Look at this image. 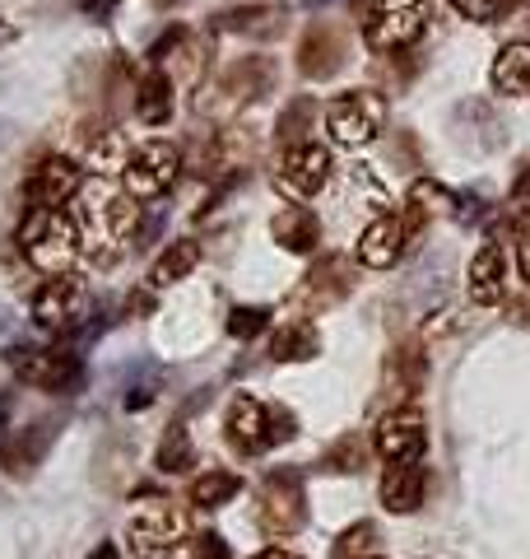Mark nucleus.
<instances>
[{"label": "nucleus", "mask_w": 530, "mask_h": 559, "mask_svg": "<svg viewBox=\"0 0 530 559\" xmlns=\"http://www.w3.org/2000/svg\"><path fill=\"white\" fill-rule=\"evenodd\" d=\"M80 234H84V252L94 266H117L127 257L131 238H135V224H140V205L127 187H88L80 191Z\"/></svg>", "instance_id": "1"}, {"label": "nucleus", "mask_w": 530, "mask_h": 559, "mask_svg": "<svg viewBox=\"0 0 530 559\" xmlns=\"http://www.w3.org/2000/svg\"><path fill=\"white\" fill-rule=\"evenodd\" d=\"M20 252L38 275H70V266L84 257L80 219L61 205H33L20 224Z\"/></svg>", "instance_id": "2"}, {"label": "nucleus", "mask_w": 530, "mask_h": 559, "mask_svg": "<svg viewBox=\"0 0 530 559\" xmlns=\"http://www.w3.org/2000/svg\"><path fill=\"white\" fill-rule=\"evenodd\" d=\"M293 411H285L279 401H261L252 392H238L228 401V415H224V429H228V443L246 457H256V452H270L279 448L285 439H293Z\"/></svg>", "instance_id": "3"}, {"label": "nucleus", "mask_w": 530, "mask_h": 559, "mask_svg": "<svg viewBox=\"0 0 530 559\" xmlns=\"http://www.w3.org/2000/svg\"><path fill=\"white\" fill-rule=\"evenodd\" d=\"M326 131L335 145L363 150L386 131V98L377 90H349L326 103Z\"/></svg>", "instance_id": "4"}, {"label": "nucleus", "mask_w": 530, "mask_h": 559, "mask_svg": "<svg viewBox=\"0 0 530 559\" xmlns=\"http://www.w3.org/2000/svg\"><path fill=\"white\" fill-rule=\"evenodd\" d=\"M182 540H186V513L168 499L140 503V509L131 513V522H127V546L140 559H164V555H172L177 546H182Z\"/></svg>", "instance_id": "5"}, {"label": "nucleus", "mask_w": 530, "mask_h": 559, "mask_svg": "<svg viewBox=\"0 0 530 559\" xmlns=\"http://www.w3.org/2000/svg\"><path fill=\"white\" fill-rule=\"evenodd\" d=\"M429 28V0H377L363 20V43L373 51H405Z\"/></svg>", "instance_id": "6"}, {"label": "nucleus", "mask_w": 530, "mask_h": 559, "mask_svg": "<svg viewBox=\"0 0 530 559\" xmlns=\"http://www.w3.org/2000/svg\"><path fill=\"white\" fill-rule=\"evenodd\" d=\"M182 164L186 159L172 140H145V145L131 150L127 168H121V187H127L135 201H158L177 178H182Z\"/></svg>", "instance_id": "7"}, {"label": "nucleus", "mask_w": 530, "mask_h": 559, "mask_svg": "<svg viewBox=\"0 0 530 559\" xmlns=\"http://www.w3.org/2000/svg\"><path fill=\"white\" fill-rule=\"evenodd\" d=\"M308 518V495L298 471H270L256 495V522L265 536H293Z\"/></svg>", "instance_id": "8"}, {"label": "nucleus", "mask_w": 530, "mask_h": 559, "mask_svg": "<svg viewBox=\"0 0 530 559\" xmlns=\"http://www.w3.org/2000/svg\"><path fill=\"white\" fill-rule=\"evenodd\" d=\"M5 359L14 378L38 392H70L80 382V355H70L61 345H14Z\"/></svg>", "instance_id": "9"}, {"label": "nucleus", "mask_w": 530, "mask_h": 559, "mask_svg": "<svg viewBox=\"0 0 530 559\" xmlns=\"http://www.w3.org/2000/svg\"><path fill=\"white\" fill-rule=\"evenodd\" d=\"M330 150L326 145H316V140H303V145H285V159H279L275 168V187L285 191V197H298V201H308L316 197L326 182H330Z\"/></svg>", "instance_id": "10"}, {"label": "nucleus", "mask_w": 530, "mask_h": 559, "mask_svg": "<svg viewBox=\"0 0 530 559\" xmlns=\"http://www.w3.org/2000/svg\"><path fill=\"white\" fill-rule=\"evenodd\" d=\"M353 289V261L340 257V252H326L316 266L303 275V285H298L293 304L303 312H330L335 304H345Z\"/></svg>", "instance_id": "11"}, {"label": "nucleus", "mask_w": 530, "mask_h": 559, "mask_svg": "<svg viewBox=\"0 0 530 559\" xmlns=\"http://www.w3.org/2000/svg\"><path fill=\"white\" fill-rule=\"evenodd\" d=\"M373 448L386 462H419L423 448H429V425H423V415L414 406H396L377 419Z\"/></svg>", "instance_id": "12"}, {"label": "nucleus", "mask_w": 530, "mask_h": 559, "mask_svg": "<svg viewBox=\"0 0 530 559\" xmlns=\"http://www.w3.org/2000/svg\"><path fill=\"white\" fill-rule=\"evenodd\" d=\"M88 308V294L75 275H51L47 285L33 294V322H38L43 331H51V336H61V331H70Z\"/></svg>", "instance_id": "13"}, {"label": "nucleus", "mask_w": 530, "mask_h": 559, "mask_svg": "<svg viewBox=\"0 0 530 559\" xmlns=\"http://www.w3.org/2000/svg\"><path fill=\"white\" fill-rule=\"evenodd\" d=\"M410 242H414V224L410 219L405 215H377L359 234V261L363 266H373V271H386V266H396V261L410 252Z\"/></svg>", "instance_id": "14"}, {"label": "nucleus", "mask_w": 530, "mask_h": 559, "mask_svg": "<svg viewBox=\"0 0 530 559\" xmlns=\"http://www.w3.org/2000/svg\"><path fill=\"white\" fill-rule=\"evenodd\" d=\"M80 191H84V168L75 159H65V154H47L24 182V197L33 205H65Z\"/></svg>", "instance_id": "15"}, {"label": "nucleus", "mask_w": 530, "mask_h": 559, "mask_svg": "<svg viewBox=\"0 0 530 559\" xmlns=\"http://www.w3.org/2000/svg\"><path fill=\"white\" fill-rule=\"evenodd\" d=\"M345 66V33L335 24H312L298 43V70L308 80H330Z\"/></svg>", "instance_id": "16"}, {"label": "nucleus", "mask_w": 530, "mask_h": 559, "mask_svg": "<svg viewBox=\"0 0 530 559\" xmlns=\"http://www.w3.org/2000/svg\"><path fill=\"white\" fill-rule=\"evenodd\" d=\"M429 382V355H423L419 341H405L386 355V369H382V392L396 396V401H410L423 392Z\"/></svg>", "instance_id": "17"}, {"label": "nucleus", "mask_w": 530, "mask_h": 559, "mask_svg": "<svg viewBox=\"0 0 530 559\" xmlns=\"http://www.w3.org/2000/svg\"><path fill=\"white\" fill-rule=\"evenodd\" d=\"M466 294H470V304H480V308L503 304V294H507V252L498 248V242H484V248L470 257Z\"/></svg>", "instance_id": "18"}, {"label": "nucleus", "mask_w": 530, "mask_h": 559, "mask_svg": "<svg viewBox=\"0 0 530 559\" xmlns=\"http://www.w3.org/2000/svg\"><path fill=\"white\" fill-rule=\"evenodd\" d=\"M423 495H429V471L419 462H392L382 476V509L386 513H419Z\"/></svg>", "instance_id": "19"}, {"label": "nucleus", "mask_w": 530, "mask_h": 559, "mask_svg": "<svg viewBox=\"0 0 530 559\" xmlns=\"http://www.w3.org/2000/svg\"><path fill=\"white\" fill-rule=\"evenodd\" d=\"M270 234H275L279 248L293 252V257H303V252H316V248H322V219H316L308 205H285V210L275 215Z\"/></svg>", "instance_id": "20"}, {"label": "nucleus", "mask_w": 530, "mask_h": 559, "mask_svg": "<svg viewBox=\"0 0 530 559\" xmlns=\"http://www.w3.org/2000/svg\"><path fill=\"white\" fill-rule=\"evenodd\" d=\"M131 108H135V117L145 121V127H168L172 108H177V94H172V75H168V70L154 66L149 75L135 84V103H131Z\"/></svg>", "instance_id": "21"}, {"label": "nucleus", "mask_w": 530, "mask_h": 559, "mask_svg": "<svg viewBox=\"0 0 530 559\" xmlns=\"http://www.w3.org/2000/svg\"><path fill=\"white\" fill-rule=\"evenodd\" d=\"M316 355H322V331H316L308 318L285 322L270 341V359H279V364H303V359H316Z\"/></svg>", "instance_id": "22"}, {"label": "nucleus", "mask_w": 530, "mask_h": 559, "mask_svg": "<svg viewBox=\"0 0 530 559\" xmlns=\"http://www.w3.org/2000/svg\"><path fill=\"white\" fill-rule=\"evenodd\" d=\"M489 80L498 94H530V43H507L489 66Z\"/></svg>", "instance_id": "23"}, {"label": "nucleus", "mask_w": 530, "mask_h": 559, "mask_svg": "<svg viewBox=\"0 0 530 559\" xmlns=\"http://www.w3.org/2000/svg\"><path fill=\"white\" fill-rule=\"evenodd\" d=\"M265 90H270V61H261V57L238 61L233 70H224V80H219V94L228 103H252Z\"/></svg>", "instance_id": "24"}, {"label": "nucleus", "mask_w": 530, "mask_h": 559, "mask_svg": "<svg viewBox=\"0 0 530 559\" xmlns=\"http://www.w3.org/2000/svg\"><path fill=\"white\" fill-rule=\"evenodd\" d=\"M196 266H201V242L196 238H177V242H168V248L158 252L154 271H149V285L168 289V285H177V280H186Z\"/></svg>", "instance_id": "25"}, {"label": "nucleus", "mask_w": 530, "mask_h": 559, "mask_svg": "<svg viewBox=\"0 0 530 559\" xmlns=\"http://www.w3.org/2000/svg\"><path fill=\"white\" fill-rule=\"evenodd\" d=\"M447 215H456V197L442 182H433V178H419L414 187H410V210H405V219L414 224V234L423 229L429 219H447Z\"/></svg>", "instance_id": "26"}, {"label": "nucleus", "mask_w": 530, "mask_h": 559, "mask_svg": "<svg viewBox=\"0 0 530 559\" xmlns=\"http://www.w3.org/2000/svg\"><path fill=\"white\" fill-rule=\"evenodd\" d=\"M238 489H242V480L233 476V471L209 466V471H201V476L191 480V503H196V509H224V503L238 499Z\"/></svg>", "instance_id": "27"}, {"label": "nucleus", "mask_w": 530, "mask_h": 559, "mask_svg": "<svg viewBox=\"0 0 530 559\" xmlns=\"http://www.w3.org/2000/svg\"><path fill=\"white\" fill-rule=\"evenodd\" d=\"M154 466L164 471V476H177V471H186V466H196V448H191V433L182 425H172L164 433V443H158V457Z\"/></svg>", "instance_id": "28"}, {"label": "nucleus", "mask_w": 530, "mask_h": 559, "mask_svg": "<svg viewBox=\"0 0 530 559\" xmlns=\"http://www.w3.org/2000/svg\"><path fill=\"white\" fill-rule=\"evenodd\" d=\"M127 159H131V150L117 131H98L94 140H88V168L94 173H121Z\"/></svg>", "instance_id": "29"}, {"label": "nucleus", "mask_w": 530, "mask_h": 559, "mask_svg": "<svg viewBox=\"0 0 530 559\" xmlns=\"http://www.w3.org/2000/svg\"><path fill=\"white\" fill-rule=\"evenodd\" d=\"M368 462V443L359 433H345V439H335L326 452H322V466L335 471V476H349V471H363Z\"/></svg>", "instance_id": "30"}, {"label": "nucleus", "mask_w": 530, "mask_h": 559, "mask_svg": "<svg viewBox=\"0 0 530 559\" xmlns=\"http://www.w3.org/2000/svg\"><path fill=\"white\" fill-rule=\"evenodd\" d=\"M377 527H373V522H353V527L340 536V540H335V550H330V559H377Z\"/></svg>", "instance_id": "31"}, {"label": "nucleus", "mask_w": 530, "mask_h": 559, "mask_svg": "<svg viewBox=\"0 0 530 559\" xmlns=\"http://www.w3.org/2000/svg\"><path fill=\"white\" fill-rule=\"evenodd\" d=\"M312 121H316V103L312 98H293L289 108L279 112V140H285V145H303Z\"/></svg>", "instance_id": "32"}, {"label": "nucleus", "mask_w": 530, "mask_h": 559, "mask_svg": "<svg viewBox=\"0 0 530 559\" xmlns=\"http://www.w3.org/2000/svg\"><path fill=\"white\" fill-rule=\"evenodd\" d=\"M265 326H270V308H261V304L233 308V318H228V331H233L238 341H252V336H261Z\"/></svg>", "instance_id": "33"}, {"label": "nucleus", "mask_w": 530, "mask_h": 559, "mask_svg": "<svg viewBox=\"0 0 530 559\" xmlns=\"http://www.w3.org/2000/svg\"><path fill=\"white\" fill-rule=\"evenodd\" d=\"M447 5L456 10V14H466V20H480V24H489L493 14H503L511 0H447Z\"/></svg>", "instance_id": "34"}, {"label": "nucleus", "mask_w": 530, "mask_h": 559, "mask_svg": "<svg viewBox=\"0 0 530 559\" xmlns=\"http://www.w3.org/2000/svg\"><path fill=\"white\" fill-rule=\"evenodd\" d=\"M191 559H233V550H228V540L219 532H201L191 540Z\"/></svg>", "instance_id": "35"}, {"label": "nucleus", "mask_w": 530, "mask_h": 559, "mask_svg": "<svg viewBox=\"0 0 530 559\" xmlns=\"http://www.w3.org/2000/svg\"><path fill=\"white\" fill-rule=\"evenodd\" d=\"M511 205H517V210H530V164L517 173V182H511Z\"/></svg>", "instance_id": "36"}, {"label": "nucleus", "mask_w": 530, "mask_h": 559, "mask_svg": "<svg viewBox=\"0 0 530 559\" xmlns=\"http://www.w3.org/2000/svg\"><path fill=\"white\" fill-rule=\"evenodd\" d=\"M256 559H303V555H293V550H279V546H275V550H261Z\"/></svg>", "instance_id": "37"}, {"label": "nucleus", "mask_w": 530, "mask_h": 559, "mask_svg": "<svg viewBox=\"0 0 530 559\" xmlns=\"http://www.w3.org/2000/svg\"><path fill=\"white\" fill-rule=\"evenodd\" d=\"M521 271H526V280H530V234L521 238Z\"/></svg>", "instance_id": "38"}, {"label": "nucleus", "mask_w": 530, "mask_h": 559, "mask_svg": "<svg viewBox=\"0 0 530 559\" xmlns=\"http://www.w3.org/2000/svg\"><path fill=\"white\" fill-rule=\"evenodd\" d=\"M88 559H117V546H108V540H103V546H98L94 555H88Z\"/></svg>", "instance_id": "39"}, {"label": "nucleus", "mask_w": 530, "mask_h": 559, "mask_svg": "<svg viewBox=\"0 0 530 559\" xmlns=\"http://www.w3.org/2000/svg\"><path fill=\"white\" fill-rule=\"evenodd\" d=\"M84 10H98V14H108V10H112V0H84Z\"/></svg>", "instance_id": "40"}, {"label": "nucleus", "mask_w": 530, "mask_h": 559, "mask_svg": "<svg viewBox=\"0 0 530 559\" xmlns=\"http://www.w3.org/2000/svg\"><path fill=\"white\" fill-rule=\"evenodd\" d=\"M14 38V24H0V43H10Z\"/></svg>", "instance_id": "41"}]
</instances>
